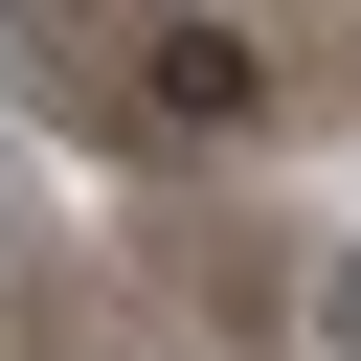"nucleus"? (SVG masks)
<instances>
[{
	"label": "nucleus",
	"instance_id": "f257e3e1",
	"mask_svg": "<svg viewBox=\"0 0 361 361\" xmlns=\"http://www.w3.org/2000/svg\"><path fill=\"white\" fill-rule=\"evenodd\" d=\"M158 113L226 135V113H248V45H226V23H158Z\"/></svg>",
	"mask_w": 361,
	"mask_h": 361
},
{
	"label": "nucleus",
	"instance_id": "f03ea898",
	"mask_svg": "<svg viewBox=\"0 0 361 361\" xmlns=\"http://www.w3.org/2000/svg\"><path fill=\"white\" fill-rule=\"evenodd\" d=\"M316 338H338V361H361V271H316Z\"/></svg>",
	"mask_w": 361,
	"mask_h": 361
}]
</instances>
